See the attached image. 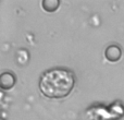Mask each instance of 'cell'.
Wrapping results in <instances>:
<instances>
[{"mask_svg":"<svg viewBox=\"0 0 124 120\" xmlns=\"http://www.w3.org/2000/svg\"><path fill=\"white\" fill-rule=\"evenodd\" d=\"M75 80L71 71L65 69H52L40 77V92L48 98H63L73 90Z\"/></svg>","mask_w":124,"mask_h":120,"instance_id":"cell-1","label":"cell"},{"mask_svg":"<svg viewBox=\"0 0 124 120\" xmlns=\"http://www.w3.org/2000/svg\"><path fill=\"white\" fill-rule=\"evenodd\" d=\"M122 56V51L121 48L118 45H110L106 49V58L111 62H116Z\"/></svg>","mask_w":124,"mask_h":120,"instance_id":"cell-2","label":"cell"}]
</instances>
